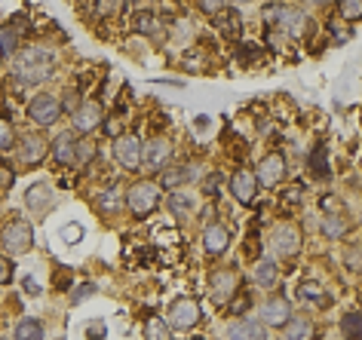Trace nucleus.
Wrapping results in <instances>:
<instances>
[{"mask_svg": "<svg viewBox=\"0 0 362 340\" xmlns=\"http://www.w3.org/2000/svg\"><path fill=\"white\" fill-rule=\"evenodd\" d=\"M55 68V55L44 46H28L16 55V74L22 83H44Z\"/></svg>", "mask_w": 362, "mask_h": 340, "instance_id": "1", "label": "nucleus"}, {"mask_svg": "<svg viewBox=\"0 0 362 340\" xmlns=\"http://www.w3.org/2000/svg\"><path fill=\"white\" fill-rule=\"evenodd\" d=\"M160 202V187L154 181H138L129 187V193H126V205H129V211L136 218H147L154 209H157Z\"/></svg>", "mask_w": 362, "mask_h": 340, "instance_id": "2", "label": "nucleus"}, {"mask_svg": "<svg viewBox=\"0 0 362 340\" xmlns=\"http://www.w3.org/2000/svg\"><path fill=\"white\" fill-rule=\"evenodd\" d=\"M166 319H169V328L188 331V328H194V325L203 319V310H200V303H197L194 297H179V301L169 307Z\"/></svg>", "mask_w": 362, "mask_h": 340, "instance_id": "3", "label": "nucleus"}, {"mask_svg": "<svg viewBox=\"0 0 362 340\" xmlns=\"http://www.w3.org/2000/svg\"><path fill=\"white\" fill-rule=\"evenodd\" d=\"M0 239H3V249L10 254H22L34 245V230L28 221H12L3 227V233H0Z\"/></svg>", "mask_w": 362, "mask_h": 340, "instance_id": "4", "label": "nucleus"}, {"mask_svg": "<svg viewBox=\"0 0 362 340\" xmlns=\"http://www.w3.org/2000/svg\"><path fill=\"white\" fill-rule=\"evenodd\" d=\"M114 157H117V162L123 169H138L141 166V141H138V135H117L114 138Z\"/></svg>", "mask_w": 362, "mask_h": 340, "instance_id": "5", "label": "nucleus"}, {"mask_svg": "<svg viewBox=\"0 0 362 340\" xmlns=\"http://www.w3.org/2000/svg\"><path fill=\"white\" fill-rule=\"evenodd\" d=\"M28 113H31V120L34 123H40V126H53L55 120L62 117V102L55 95H37V98H31V104H28Z\"/></svg>", "mask_w": 362, "mask_h": 340, "instance_id": "6", "label": "nucleus"}, {"mask_svg": "<svg viewBox=\"0 0 362 340\" xmlns=\"http://www.w3.org/2000/svg\"><path fill=\"white\" fill-rule=\"evenodd\" d=\"M252 175H255V181L264 184V187H276V184L286 178V160H282L280 153H267Z\"/></svg>", "mask_w": 362, "mask_h": 340, "instance_id": "7", "label": "nucleus"}, {"mask_svg": "<svg viewBox=\"0 0 362 340\" xmlns=\"http://www.w3.org/2000/svg\"><path fill=\"white\" fill-rule=\"evenodd\" d=\"M273 249L282 258H292V254L301 249V230L295 224H280L273 230Z\"/></svg>", "mask_w": 362, "mask_h": 340, "instance_id": "8", "label": "nucleus"}, {"mask_svg": "<svg viewBox=\"0 0 362 340\" xmlns=\"http://www.w3.org/2000/svg\"><path fill=\"white\" fill-rule=\"evenodd\" d=\"M105 123V111L102 104H83L80 111H74V132H80V135H89V132H96L98 126Z\"/></svg>", "mask_w": 362, "mask_h": 340, "instance_id": "9", "label": "nucleus"}, {"mask_svg": "<svg viewBox=\"0 0 362 340\" xmlns=\"http://www.w3.org/2000/svg\"><path fill=\"white\" fill-rule=\"evenodd\" d=\"M172 157V144L166 138H151L147 144H141V162L147 169H160L166 166V160Z\"/></svg>", "mask_w": 362, "mask_h": 340, "instance_id": "10", "label": "nucleus"}, {"mask_svg": "<svg viewBox=\"0 0 362 340\" xmlns=\"http://www.w3.org/2000/svg\"><path fill=\"white\" fill-rule=\"evenodd\" d=\"M230 190H233V196H237V202H243V205H252L255 200H258V181H255L252 172H237L233 175Z\"/></svg>", "mask_w": 362, "mask_h": 340, "instance_id": "11", "label": "nucleus"}, {"mask_svg": "<svg viewBox=\"0 0 362 340\" xmlns=\"http://www.w3.org/2000/svg\"><path fill=\"white\" fill-rule=\"evenodd\" d=\"M227 340H267V331L258 319H239V322L230 325Z\"/></svg>", "mask_w": 362, "mask_h": 340, "instance_id": "12", "label": "nucleus"}, {"mask_svg": "<svg viewBox=\"0 0 362 340\" xmlns=\"http://www.w3.org/2000/svg\"><path fill=\"white\" fill-rule=\"evenodd\" d=\"M261 319L264 322L261 325H286L289 319H292V310H289V301H282V297H271V301H264V307H261Z\"/></svg>", "mask_w": 362, "mask_h": 340, "instance_id": "13", "label": "nucleus"}, {"mask_svg": "<svg viewBox=\"0 0 362 340\" xmlns=\"http://www.w3.org/2000/svg\"><path fill=\"white\" fill-rule=\"evenodd\" d=\"M46 151H49V144L44 135H28L22 141V147H19V157H22L25 166H37V162L46 157Z\"/></svg>", "mask_w": 362, "mask_h": 340, "instance_id": "14", "label": "nucleus"}, {"mask_svg": "<svg viewBox=\"0 0 362 340\" xmlns=\"http://www.w3.org/2000/svg\"><path fill=\"white\" fill-rule=\"evenodd\" d=\"M227 243H230V230H227L224 224H209L203 233V245L209 254H221L227 249Z\"/></svg>", "mask_w": 362, "mask_h": 340, "instance_id": "15", "label": "nucleus"}, {"mask_svg": "<svg viewBox=\"0 0 362 340\" xmlns=\"http://www.w3.org/2000/svg\"><path fill=\"white\" fill-rule=\"evenodd\" d=\"M233 292H237V276L233 273L218 270L212 276V297H215V301H230Z\"/></svg>", "mask_w": 362, "mask_h": 340, "instance_id": "16", "label": "nucleus"}, {"mask_svg": "<svg viewBox=\"0 0 362 340\" xmlns=\"http://www.w3.org/2000/svg\"><path fill=\"white\" fill-rule=\"evenodd\" d=\"M316 337V328L310 319H289L286 322V337L282 340H314Z\"/></svg>", "mask_w": 362, "mask_h": 340, "instance_id": "17", "label": "nucleus"}, {"mask_svg": "<svg viewBox=\"0 0 362 340\" xmlns=\"http://www.w3.org/2000/svg\"><path fill=\"white\" fill-rule=\"evenodd\" d=\"M74 144H77L74 132H65V135L55 138V144H53L55 162H62V166H71V162H74Z\"/></svg>", "mask_w": 362, "mask_h": 340, "instance_id": "18", "label": "nucleus"}, {"mask_svg": "<svg viewBox=\"0 0 362 340\" xmlns=\"http://www.w3.org/2000/svg\"><path fill=\"white\" fill-rule=\"evenodd\" d=\"M282 25H286V31L292 34V37H307L310 34V19L304 16V12H282V19H280Z\"/></svg>", "mask_w": 362, "mask_h": 340, "instance_id": "19", "label": "nucleus"}, {"mask_svg": "<svg viewBox=\"0 0 362 340\" xmlns=\"http://www.w3.org/2000/svg\"><path fill=\"white\" fill-rule=\"evenodd\" d=\"M132 28H136L138 34H145V37H163L160 19L154 16V12H138V16L132 19Z\"/></svg>", "mask_w": 362, "mask_h": 340, "instance_id": "20", "label": "nucleus"}, {"mask_svg": "<svg viewBox=\"0 0 362 340\" xmlns=\"http://www.w3.org/2000/svg\"><path fill=\"white\" fill-rule=\"evenodd\" d=\"M190 178H194V172H190V169L175 166V169H166V172L160 175V187L163 190H175V187H181V184H188Z\"/></svg>", "mask_w": 362, "mask_h": 340, "instance_id": "21", "label": "nucleus"}, {"mask_svg": "<svg viewBox=\"0 0 362 340\" xmlns=\"http://www.w3.org/2000/svg\"><path fill=\"white\" fill-rule=\"evenodd\" d=\"M276 279H280V273H276L273 261H258V267H255V282H258L261 288H271V285H276Z\"/></svg>", "mask_w": 362, "mask_h": 340, "instance_id": "22", "label": "nucleus"}, {"mask_svg": "<svg viewBox=\"0 0 362 340\" xmlns=\"http://www.w3.org/2000/svg\"><path fill=\"white\" fill-rule=\"evenodd\" d=\"M16 340H44V325L37 319H22L16 325Z\"/></svg>", "mask_w": 362, "mask_h": 340, "instance_id": "23", "label": "nucleus"}, {"mask_svg": "<svg viewBox=\"0 0 362 340\" xmlns=\"http://www.w3.org/2000/svg\"><path fill=\"white\" fill-rule=\"evenodd\" d=\"M341 331H344L347 340H359L362 337V316H359V310H353V313H347L344 319H341Z\"/></svg>", "mask_w": 362, "mask_h": 340, "instance_id": "24", "label": "nucleus"}, {"mask_svg": "<svg viewBox=\"0 0 362 340\" xmlns=\"http://www.w3.org/2000/svg\"><path fill=\"white\" fill-rule=\"evenodd\" d=\"M25 202L31 205V209H46L49 205V187L46 184H34V187H28V193H25Z\"/></svg>", "mask_w": 362, "mask_h": 340, "instance_id": "25", "label": "nucleus"}, {"mask_svg": "<svg viewBox=\"0 0 362 340\" xmlns=\"http://www.w3.org/2000/svg\"><path fill=\"white\" fill-rule=\"evenodd\" d=\"M307 166H310V172H314L316 178H323V175H329V153H325V147H323V144H319V147H314V153H310Z\"/></svg>", "mask_w": 362, "mask_h": 340, "instance_id": "26", "label": "nucleus"}, {"mask_svg": "<svg viewBox=\"0 0 362 340\" xmlns=\"http://www.w3.org/2000/svg\"><path fill=\"white\" fill-rule=\"evenodd\" d=\"M347 227H350V221H347L344 215H325L323 233H325V236H332V239H338V236H344V233H347Z\"/></svg>", "mask_w": 362, "mask_h": 340, "instance_id": "27", "label": "nucleus"}, {"mask_svg": "<svg viewBox=\"0 0 362 340\" xmlns=\"http://www.w3.org/2000/svg\"><path fill=\"white\" fill-rule=\"evenodd\" d=\"M298 301H304V303H323V285L314 282V279L301 282V285H298Z\"/></svg>", "mask_w": 362, "mask_h": 340, "instance_id": "28", "label": "nucleus"}, {"mask_svg": "<svg viewBox=\"0 0 362 340\" xmlns=\"http://www.w3.org/2000/svg\"><path fill=\"white\" fill-rule=\"evenodd\" d=\"M215 25H218V31H221L224 37H237V34H239V16H237V12L218 16V19H215Z\"/></svg>", "mask_w": 362, "mask_h": 340, "instance_id": "29", "label": "nucleus"}, {"mask_svg": "<svg viewBox=\"0 0 362 340\" xmlns=\"http://www.w3.org/2000/svg\"><path fill=\"white\" fill-rule=\"evenodd\" d=\"M145 334H147V340H169V325L154 316V319H147Z\"/></svg>", "mask_w": 362, "mask_h": 340, "instance_id": "30", "label": "nucleus"}, {"mask_svg": "<svg viewBox=\"0 0 362 340\" xmlns=\"http://www.w3.org/2000/svg\"><path fill=\"white\" fill-rule=\"evenodd\" d=\"M338 10H341V16H344L347 22H356V19L362 16V0H341Z\"/></svg>", "mask_w": 362, "mask_h": 340, "instance_id": "31", "label": "nucleus"}, {"mask_svg": "<svg viewBox=\"0 0 362 340\" xmlns=\"http://www.w3.org/2000/svg\"><path fill=\"white\" fill-rule=\"evenodd\" d=\"M92 157H96V144H92V141H77L74 144V162H89Z\"/></svg>", "mask_w": 362, "mask_h": 340, "instance_id": "32", "label": "nucleus"}, {"mask_svg": "<svg viewBox=\"0 0 362 340\" xmlns=\"http://www.w3.org/2000/svg\"><path fill=\"white\" fill-rule=\"evenodd\" d=\"M16 144V135H12V126L6 117H0V151H12Z\"/></svg>", "mask_w": 362, "mask_h": 340, "instance_id": "33", "label": "nucleus"}, {"mask_svg": "<svg viewBox=\"0 0 362 340\" xmlns=\"http://www.w3.org/2000/svg\"><path fill=\"white\" fill-rule=\"evenodd\" d=\"M19 37L12 28H0V53H16Z\"/></svg>", "mask_w": 362, "mask_h": 340, "instance_id": "34", "label": "nucleus"}, {"mask_svg": "<svg viewBox=\"0 0 362 340\" xmlns=\"http://www.w3.org/2000/svg\"><path fill=\"white\" fill-rule=\"evenodd\" d=\"M249 303H252V294H239L237 301L227 307V313H230V316H243L246 310H249Z\"/></svg>", "mask_w": 362, "mask_h": 340, "instance_id": "35", "label": "nucleus"}, {"mask_svg": "<svg viewBox=\"0 0 362 340\" xmlns=\"http://www.w3.org/2000/svg\"><path fill=\"white\" fill-rule=\"evenodd\" d=\"M224 3H227V0H197V6H200L203 12H209V16L221 12V10H224Z\"/></svg>", "mask_w": 362, "mask_h": 340, "instance_id": "36", "label": "nucleus"}, {"mask_svg": "<svg viewBox=\"0 0 362 340\" xmlns=\"http://www.w3.org/2000/svg\"><path fill=\"white\" fill-rule=\"evenodd\" d=\"M169 209H172L175 215H188V209H190L188 196H172V200H169Z\"/></svg>", "mask_w": 362, "mask_h": 340, "instance_id": "37", "label": "nucleus"}, {"mask_svg": "<svg viewBox=\"0 0 362 340\" xmlns=\"http://www.w3.org/2000/svg\"><path fill=\"white\" fill-rule=\"evenodd\" d=\"M96 292V285H80V288H74V297H71V303H80V301H87V297Z\"/></svg>", "mask_w": 362, "mask_h": 340, "instance_id": "38", "label": "nucleus"}, {"mask_svg": "<svg viewBox=\"0 0 362 340\" xmlns=\"http://www.w3.org/2000/svg\"><path fill=\"white\" fill-rule=\"evenodd\" d=\"M120 205V200H117V187L114 190H108V193H105V200H102V209H108V211H114Z\"/></svg>", "mask_w": 362, "mask_h": 340, "instance_id": "39", "label": "nucleus"}, {"mask_svg": "<svg viewBox=\"0 0 362 340\" xmlns=\"http://www.w3.org/2000/svg\"><path fill=\"white\" fill-rule=\"evenodd\" d=\"M12 279V261L0 258V282H10Z\"/></svg>", "mask_w": 362, "mask_h": 340, "instance_id": "40", "label": "nucleus"}, {"mask_svg": "<svg viewBox=\"0 0 362 340\" xmlns=\"http://www.w3.org/2000/svg\"><path fill=\"white\" fill-rule=\"evenodd\" d=\"M62 236H65L68 243H77V239H83V230H80V227H65V230H62Z\"/></svg>", "mask_w": 362, "mask_h": 340, "instance_id": "41", "label": "nucleus"}, {"mask_svg": "<svg viewBox=\"0 0 362 340\" xmlns=\"http://www.w3.org/2000/svg\"><path fill=\"white\" fill-rule=\"evenodd\" d=\"M347 267L359 270V245H353V252H347Z\"/></svg>", "mask_w": 362, "mask_h": 340, "instance_id": "42", "label": "nucleus"}, {"mask_svg": "<svg viewBox=\"0 0 362 340\" xmlns=\"http://www.w3.org/2000/svg\"><path fill=\"white\" fill-rule=\"evenodd\" d=\"M215 187H218V175H209V181H206L203 193H206V196H212V193H215Z\"/></svg>", "mask_w": 362, "mask_h": 340, "instance_id": "43", "label": "nucleus"}, {"mask_svg": "<svg viewBox=\"0 0 362 340\" xmlns=\"http://www.w3.org/2000/svg\"><path fill=\"white\" fill-rule=\"evenodd\" d=\"M301 200V187H289L286 190V202H298Z\"/></svg>", "mask_w": 362, "mask_h": 340, "instance_id": "44", "label": "nucleus"}, {"mask_svg": "<svg viewBox=\"0 0 362 340\" xmlns=\"http://www.w3.org/2000/svg\"><path fill=\"white\" fill-rule=\"evenodd\" d=\"M105 129H108V135L117 138L120 135V120H108V126H105Z\"/></svg>", "mask_w": 362, "mask_h": 340, "instance_id": "45", "label": "nucleus"}, {"mask_svg": "<svg viewBox=\"0 0 362 340\" xmlns=\"http://www.w3.org/2000/svg\"><path fill=\"white\" fill-rule=\"evenodd\" d=\"M25 292H31V294H37L40 292V285L34 279H25Z\"/></svg>", "mask_w": 362, "mask_h": 340, "instance_id": "46", "label": "nucleus"}, {"mask_svg": "<svg viewBox=\"0 0 362 340\" xmlns=\"http://www.w3.org/2000/svg\"><path fill=\"white\" fill-rule=\"evenodd\" d=\"M314 3H329V0H314Z\"/></svg>", "mask_w": 362, "mask_h": 340, "instance_id": "47", "label": "nucleus"}, {"mask_svg": "<svg viewBox=\"0 0 362 340\" xmlns=\"http://www.w3.org/2000/svg\"><path fill=\"white\" fill-rule=\"evenodd\" d=\"M239 3H246V0H239Z\"/></svg>", "mask_w": 362, "mask_h": 340, "instance_id": "48", "label": "nucleus"}, {"mask_svg": "<svg viewBox=\"0 0 362 340\" xmlns=\"http://www.w3.org/2000/svg\"><path fill=\"white\" fill-rule=\"evenodd\" d=\"M0 59H3V53H0Z\"/></svg>", "mask_w": 362, "mask_h": 340, "instance_id": "49", "label": "nucleus"}]
</instances>
